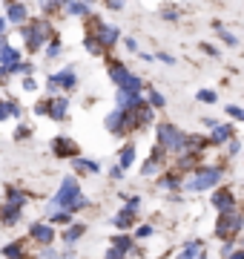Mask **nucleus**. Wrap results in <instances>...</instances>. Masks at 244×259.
<instances>
[{"instance_id": "obj_1", "label": "nucleus", "mask_w": 244, "mask_h": 259, "mask_svg": "<svg viewBox=\"0 0 244 259\" xmlns=\"http://www.w3.org/2000/svg\"><path fill=\"white\" fill-rule=\"evenodd\" d=\"M92 207V202H89V196L81 190V179H75L72 173H66L60 182H57V190L55 196L49 199V204L43 207L46 213H55V210H66L72 213V216H78V213H84Z\"/></svg>"}, {"instance_id": "obj_2", "label": "nucleus", "mask_w": 244, "mask_h": 259, "mask_svg": "<svg viewBox=\"0 0 244 259\" xmlns=\"http://www.w3.org/2000/svg\"><path fill=\"white\" fill-rule=\"evenodd\" d=\"M227 179V164H201L196 167L190 176H184V196H201V193H213L224 185Z\"/></svg>"}, {"instance_id": "obj_3", "label": "nucleus", "mask_w": 244, "mask_h": 259, "mask_svg": "<svg viewBox=\"0 0 244 259\" xmlns=\"http://www.w3.org/2000/svg\"><path fill=\"white\" fill-rule=\"evenodd\" d=\"M55 35H57L55 23L46 20V18H40V15H35L26 26L20 29V44H23V52H26V55H43L46 44Z\"/></svg>"}, {"instance_id": "obj_4", "label": "nucleus", "mask_w": 244, "mask_h": 259, "mask_svg": "<svg viewBox=\"0 0 244 259\" xmlns=\"http://www.w3.org/2000/svg\"><path fill=\"white\" fill-rule=\"evenodd\" d=\"M103 64H106V78L112 81L115 90H124V93H138V95L147 93V81H144V78L135 72L130 64H124L121 58L106 55V58H103Z\"/></svg>"}, {"instance_id": "obj_5", "label": "nucleus", "mask_w": 244, "mask_h": 259, "mask_svg": "<svg viewBox=\"0 0 244 259\" xmlns=\"http://www.w3.org/2000/svg\"><path fill=\"white\" fill-rule=\"evenodd\" d=\"M187 141H190V133L187 130H181L175 121L161 118L158 124H155V144H158L169 158L187 153Z\"/></svg>"}, {"instance_id": "obj_6", "label": "nucleus", "mask_w": 244, "mask_h": 259, "mask_svg": "<svg viewBox=\"0 0 244 259\" xmlns=\"http://www.w3.org/2000/svg\"><path fill=\"white\" fill-rule=\"evenodd\" d=\"M78 72H75V64H66L60 66V69H55V72L46 75V95L49 98H57V95H72L78 90Z\"/></svg>"}, {"instance_id": "obj_7", "label": "nucleus", "mask_w": 244, "mask_h": 259, "mask_svg": "<svg viewBox=\"0 0 244 259\" xmlns=\"http://www.w3.org/2000/svg\"><path fill=\"white\" fill-rule=\"evenodd\" d=\"M244 233V210H230V213H221L216 216V222H213V236L218 242H238Z\"/></svg>"}, {"instance_id": "obj_8", "label": "nucleus", "mask_w": 244, "mask_h": 259, "mask_svg": "<svg viewBox=\"0 0 244 259\" xmlns=\"http://www.w3.org/2000/svg\"><path fill=\"white\" fill-rule=\"evenodd\" d=\"M86 32H92L95 37H98V44L103 47V52L106 55H112L115 49L124 44V35H121V29L115 26V23H109V20H103L95 15L89 23H86Z\"/></svg>"}, {"instance_id": "obj_9", "label": "nucleus", "mask_w": 244, "mask_h": 259, "mask_svg": "<svg viewBox=\"0 0 244 259\" xmlns=\"http://www.w3.org/2000/svg\"><path fill=\"white\" fill-rule=\"evenodd\" d=\"M103 130H106L109 136H115V139L127 141V136H135V133H138L135 112H124V110H118V107H112V110L103 115Z\"/></svg>"}, {"instance_id": "obj_10", "label": "nucleus", "mask_w": 244, "mask_h": 259, "mask_svg": "<svg viewBox=\"0 0 244 259\" xmlns=\"http://www.w3.org/2000/svg\"><path fill=\"white\" fill-rule=\"evenodd\" d=\"M169 164H172V161H169L167 153H164L158 144H152L150 153H147V158L138 164V173H141V179H158Z\"/></svg>"}, {"instance_id": "obj_11", "label": "nucleus", "mask_w": 244, "mask_h": 259, "mask_svg": "<svg viewBox=\"0 0 244 259\" xmlns=\"http://www.w3.org/2000/svg\"><path fill=\"white\" fill-rule=\"evenodd\" d=\"M57 236H60L57 228H52L46 219H35V222H29V228H26V239L32 242V245H38V248H52Z\"/></svg>"}, {"instance_id": "obj_12", "label": "nucleus", "mask_w": 244, "mask_h": 259, "mask_svg": "<svg viewBox=\"0 0 244 259\" xmlns=\"http://www.w3.org/2000/svg\"><path fill=\"white\" fill-rule=\"evenodd\" d=\"M49 150H52V156H55L57 161H75V158H81V144H78L72 136H66V133L52 136Z\"/></svg>"}, {"instance_id": "obj_13", "label": "nucleus", "mask_w": 244, "mask_h": 259, "mask_svg": "<svg viewBox=\"0 0 244 259\" xmlns=\"http://www.w3.org/2000/svg\"><path fill=\"white\" fill-rule=\"evenodd\" d=\"M238 193H235V187L230 185H221L218 190H213L210 193V207L216 210V216H221V213H230V210H238Z\"/></svg>"}, {"instance_id": "obj_14", "label": "nucleus", "mask_w": 244, "mask_h": 259, "mask_svg": "<svg viewBox=\"0 0 244 259\" xmlns=\"http://www.w3.org/2000/svg\"><path fill=\"white\" fill-rule=\"evenodd\" d=\"M3 18H6V23H9V26L23 29L29 20H32V6H29V3H23V0H9V3L3 6Z\"/></svg>"}, {"instance_id": "obj_15", "label": "nucleus", "mask_w": 244, "mask_h": 259, "mask_svg": "<svg viewBox=\"0 0 244 259\" xmlns=\"http://www.w3.org/2000/svg\"><path fill=\"white\" fill-rule=\"evenodd\" d=\"M155 187H158L161 193H167V196H178V193H184V176H181L178 170L167 167V170L155 179Z\"/></svg>"}, {"instance_id": "obj_16", "label": "nucleus", "mask_w": 244, "mask_h": 259, "mask_svg": "<svg viewBox=\"0 0 244 259\" xmlns=\"http://www.w3.org/2000/svg\"><path fill=\"white\" fill-rule=\"evenodd\" d=\"M138 225H141V213H132V210H127V207H118V210L112 213L115 233H132Z\"/></svg>"}, {"instance_id": "obj_17", "label": "nucleus", "mask_w": 244, "mask_h": 259, "mask_svg": "<svg viewBox=\"0 0 244 259\" xmlns=\"http://www.w3.org/2000/svg\"><path fill=\"white\" fill-rule=\"evenodd\" d=\"M64 15L72 20H89L95 18V3H89V0H66L64 3Z\"/></svg>"}, {"instance_id": "obj_18", "label": "nucleus", "mask_w": 244, "mask_h": 259, "mask_svg": "<svg viewBox=\"0 0 244 259\" xmlns=\"http://www.w3.org/2000/svg\"><path fill=\"white\" fill-rule=\"evenodd\" d=\"M115 164L121 167L124 173H130L132 167L138 164V144H135L132 139H127L121 147H118V153H115Z\"/></svg>"}, {"instance_id": "obj_19", "label": "nucleus", "mask_w": 244, "mask_h": 259, "mask_svg": "<svg viewBox=\"0 0 244 259\" xmlns=\"http://www.w3.org/2000/svg\"><path fill=\"white\" fill-rule=\"evenodd\" d=\"M207 136H210V147L213 150H224L227 144L235 139V124L233 121H221V124H218L213 133H207Z\"/></svg>"}, {"instance_id": "obj_20", "label": "nucleus", "mask_w": 244, "mask_h": 259, "mask_svg": "<svg viewBox=\"0 0 244 259\" xmlns=\"http://www.w3.org/2000/svg\"><path fill=\"white\" fill-rule=\"evenodd\" d=\"M32 242L23 236V239H9L6 245H0V259H32V250H29Z\"/></svg>"}, {"instance_id": "obj_21", "label": "nucleus", "mask_w": 244, "mask_h": 259, "mask_svg": "<svg viewBox=\"0 0 244 259\" xmlns=\"http://www.w3.org/2000/svg\"><path fill=\"white\" fill-rule=\"evenodd\" d=\"M204 158H207V156H201V153H193V150H187V153H181V156L172 158V164H169V167H172V170H178L181 176H190L196 167L204 164Z\"/></svg>"}, {"instance_id": "obj_22", "label": "nucleus", "mask_w": 244, "mask_h": 259, "mask_svg": "<svg viewBox=\"0 0 244 259\" xmlns=\"http://www.w3.org/2000/svg\"><path fill=\"white\" fill-rule=\"evenodd\" d=\"M86 233H89V225H86L84 219H75L69 228L60 231V245H64V248H78V242L84 239Z\"/></svg>"}, {"instance_id": "obj_23", "label": "nucleus", "mask_w": 244, "mask_h": 259, "mask_svg": "<svg viewBox=\"0 0 244 259\" xmlns=\"http://www.w3.org/2000/svg\"><path fill=\"white\" fill-rule=\"evenodd\" d=\"M3 202L6 204H15V207H20V210H26V204L32 202V193H29L26 187L20 185H3Z\"/></svg>"}, {"instance_id": "obj_24", "label": "nucleus", "mask_w": 244, "mask_h": 259, "mask_svg": "<svg viewBox=\"0 0 244 259\" xmlns=\"http://www.w3.org/2000/svg\"><path fill=\"white\" fill-rule=\"evenodd\" d=\"M72 164V176L75 179H86V176H98L103 167H101V161L98 158H89V156H81V158H75V161H69Z\"/></svg>"}, {"instance_id": "obj_25", "label": "nucleus", "mask_w": 244, "mask_h": 259, "mask_svg": "<svg viewBox=\"0 0 244 259\" xmlns=\"http://www.w3.org/2000/svg\"><path fill=\"white\" fill-rule=\"evenodd\" d=\"M147 104V98L138 93H124V90H115V107L124 112H138Z\"/></svg>"}, {"instance_id": "obj_26", "label": "nucleus", "mask_w": 244, "mask_h": 259, "mask_svg": "<svg viewBox=\"0 0 244 259\" xmlns=\"http://www.w3.org/2000/svg\"><path fill=\"white\" fill-rule=\"evenodd\" d=\"M23 121V104L18 98H12V95H3L0 98V124L3 121Z\"/></svg>"}, {"instance_id": "obj_27", "label": "nucleus", "mask_w": 244, "mask_h": 259, "mask_svg": "<svg viewBox=\"0 0 244 259\" xmlns=\"http://www.w3.org/2000/svg\"><path fill=\"white\" fill-rule=\"evenodd\" d=\"M23 219H26V210H20L15 204L0 202V228H18Z\"/></svg>"}, {"instance_id": "obj_28", "label": "nucleus", "mask_w": 244, "mask_h": 259, "mask_svg": "<svg viewBox=\"0 0 244 259\" xmlns=\"http://www.w3.org/2000/svg\"><path fill=\"white\" fill-rule=\"evenodd\" d=\"M69 110H72L69 95H57V98H52V112H49V118L57 121V124H66V121H69Z\"/></svg>"}, {"instance_id": "obj_29", "label": "nucleus", "mask_w": 244, "mask_h": 259, "mask_svg": "<svg viewBox=\"0 0 244 259\" xmlns=\"http://www.w3.org/2000/svg\"><path fill=\"white\" fill-rule=\"evenodd\" d=\"M204 248H207V245H204V239H201V236H190V239L178 248L175 259H198V253H201Z\"/></svg>"}, {"instance_id": "obj_30", "label": "nucleus", "mask_w": 244, "mask_h": 259, "mask_svg": "<svg viewBox=\"0 0 244 259\" xmlns=\"http://www.w3.org/2000/svg\"><path fill=\"white\" fill-rule=\"evenodd\" d=\"M109 245L118 248L121 253H127L130 259H132V253H135V248H138V242H135L132 233H112V236H109Z\"/></svg>"}, {"instance_id": "obj_31", "label": "nucleus", "mask_w": 244, "mask_h": 259, "mask_svg": "<svg viewBox=\"0 0 244 259\" xmlns=\"http://www.w3.org/2000/svg\"><path fill=\"white\" fill-rule=\"evenodd\" d=\"M210 26H213V32L218 35V40H221L224 47H230V49L238 47V35H235L233 29H227V26H224V20H213Z\"/></svg>"}, {"instance_id": "obj_32", "label": "nucleus", "mask_w": 244, "mask_h": 259, "mask_svg": "<svg viewBox=\"0 0 244 259\" xmlns=\"http://www.w3.org/2000/svg\"><path fill=\"white\" fill-rule=\"evenodd\" d=\"M23 61H26L23 58V47H18V44H9V47L0 52V66H18Z\"/></svg>"}, {"instance_id": "obj_33", "label": "nucleus", "mask_w": 244, "mask_h": 259, "mask_svg": "<svg viewBox=\"0 0 244 259\" xmlns=\"http://www.w3.org/2000/svg\"><path fill=\"white\" fill-rule=\"evenodd\" d=\"M64 3H66V0H40V3H38L40 18L55 20L57 15H64Z\"/></svg>"}, {"instance_id": "obj_34", "label": "nucleus", "mask_w": 244, "mask_h": 259, "mask_svg": "<svg viewBox=\"0 0 244 259\" xmlns=\"http://www.w3.org/2000/svg\"><path fill=\"white\" fill-rule=\"evenodd\" d=\"M144 98H147V104H150L155 112H164V110H167V95L161 93V90H155V87H147Z\"/></svg>"}, {"instance_id": "obj_35", "label": "nucleus", "mask_w": 244, "mask_h": 259, "mask_svg": "<svg viewBox=\"0 0 244 259\" xmlns=\"http://www.w3.org/2000/svg\"><path fill=\"white\" fill-rule=\"evenodd\" d=\"M46 222L52 225V228H69V225L75 222V216L72 213H66V210H55V213H46Z\"/></svg>"}, {"instance_id": "obj_36", "label": "nucleus", "mask_w": 244, "mask_h": 259, "mask_svg": "<svg viewBox=\"0 0 244 259\" xmlns=\"http://www.w3.org/2000/svg\"><path fill=\"white\" fill-rule=\"evenodd\" d=\"M60 55H64V37H60V32H57V35L46 44V49H43V58H46V61H57Z\"/></svg>"}, {"instance_id": "obj_37", "label": "nucleus", "mask_w": 244, "mask_h": 259, "mask_svg": "<svg viewBox=\"0 0 244 259\" xmlns=\"http://www.w3.org/2000/svg\"><path fill=\"white\" fill-rule=\"evenodd\" d=\"M155 233H158L155 222H141L138 228H135V231H132V236H135V242H138V245H144V242H147V239H152Z\"/></svg>"}, {"instance_id": "obj_38", "label": "nucleus", "mask_w": 244, "mask_h": 259, "mask_svg": "<svg viewBox=\"0 0 244 259\" xmlns=\"http://www.w3.org/2000/svg\"><path fill=\"white\" fill-rule=\"evenodd\" d=\"M181 12H184V6H178V3H164L161 6V20L164 23H178Z\"/></svg>"}, {"instance_id": "obj_39", "label": "nucleus", "mask_w": 244, "mask_h": 259, "mask_svg": "<svg viewBox=\"0 0 244 259\" xmlns=\"http://www.w3.org/2000/svg\"><path fill=\"white\" fill-rule=\"evenodd\" d=\"M35 136V127L29 124V121H18V127L12 130V141H18V144H23V141H29Z\"/></svg>"}, {"instance_id": "obj_40", "label": "nucleus", "mask_w": 244, "mask_h": 259, "mask_svg": "<svg viewBox=\"0 0 244 259\" xmlns=\"http://www.w3.org/2000/svg\"><path fill=\"white\" fill-rule=\"evenodd\" d=\"M84 49L89 52L92 58H106V52H103V47L98 44V37L92 35V32H84Z\"/></svg>"}, {"instance_id": "obj_41", "label": "nucleus", "mask_w": 244, "mask_h": 259, "mask_svg": "<svg viewBox=\"0 0 244 259\" xmlns=\"http://www.w3.org/2000/svg\"><path fill=\"white\" fill-rule=\"evenodd\" d=\"M32 115H35V118H49V112H52V98H49V95H43V98H38V101L32 104Z\"/></svg>"}, {"instance_id": "obj_42", "label": "nucleus", "mask_w": 244, "mask_h": 259, "mask_svg": "<svg viewBox=\"0 0 244 259\" xmlns=\"http://www.w3.org/2000/svg\"><path fill=\"white\" fill-rule=\"evenodd\" d=\"M196 101H198V104H204V107H213V104H218V90L201 87V90H196Z\"/></svg>"}, {"instance_id": "obj_43", "label": "nucleus", "mask_w": 244, "mask_h": 259, "mask_svg": "<svg viewBox=\"0 0 244 259\" xmlns=\"http://www.w3.org/2000/svg\"><path fill=\"white\" fill-rule=\"evenodd\" d=\"M121 207H127V210H132V213H141V204H144V199L138 193H121Z\"/></svg>"}, {"instance_id": "obj_44", "label": "nucleus", "mask_w": 244, "mask_h": 259, "mask_svg": "<svg viewBox=\"0 0 244 259\" xmlns=\"http://www.w3.org/2000/svg\"><path fill=\"white\" fill-rule=\"evenodd\" d=\"M20 90L26 95H38L40 93V83H38V78L32 75V78H20Z\"/></svg>"}, {"instance_id": "obj_45", "label": "nucleus", "mask_w": 244, "mask_h": 259, "mask_svg": "<svg viewBox=\"0 0 244 259\" xmlns=\"http://www.w3.org/2000/svg\"><path fill=\"white\" fill-rule=\"evenodd\" d=\"M224 115H227L230 121H241V124H244V107H241V104H227V107H224Z\"/></svg>"}, {"instance_id": "obj_46", "label": "nucleus", "mask_w": 244, "mask_h": 259, "mask_svg": "<svg viewBox=\"0 0 244 259\" xmlns=\"http://www.w3.org/2000/svg\"><path fill=\"white\" fill-rule=\"evenodd\" d=\"M224 156H227V161H233V158L241 156V139H238V136H235V139L224 147Z\"/></svg>"}, {"instance_id": "obj_47", "label": "nucleus", "mask_w": 244, "mask_h": 259, "mask_svg": "<svg viewBox=\"0 0 244 259\" xmlns=\"http://www.w3.org/2000/svg\"><path fill=\"white\" fill-rule=\"evenodd\" d=\"M35 259H60V248H57V245L40 248V250H35Z\"/></svg>"}, {"instance_id": "obj_48", "label": "nucleus", "mask_w": 244, "mask_h": 259, "mask_svg": "<svg viewBox=\"0 0 244 259\" xmlns=\"http://www.w3.org/2000/svg\"><path fill=\"white\" fill-rule=\"evenodd\" d=\"M130 55H141V44H138V37H132V35H127L124 37V44H121Z\"/></svg>"}, {"instance_id": "obj_49", "label": "nucleus", "mask_w": 244, "mask_h": 259, "mask_svg": "<svg viewBox=\"0 0 244 259\" xmlns=\"http://www.w3.org/2000/svg\"><path fill=\"white\" fill-rule=\"evenodd\" d=\"M238 250V242H221V248H218V259H230Z\"/></svg>"}, {"instance_id": "obj_50", "label": "nucleus", "mask_w": 244, "mask_h": 259, "mask_svg": "<svg viewBox=\"0 0 244 259\" xmlns=\"http://www.w3.org/2000/svg\"><path fill=\"white\" fill-rule=\"evenodd\" d=\"M198 49H201V52H204L207 58H216V61L221 58V49H218V47H213L210 40H201V44H198Z\"/></svg>"}, {"instance_id": "obj_51", "label": "nucleus", "mask_w": 244, "mask_h": 259, "mask_svg": "<svg viewBox=\"0 0 244 259\" xmlns=\"http://www.w3.org/2000/svg\"><path fill=\"white\" fill-rule=\"evenodd\" d=\"M155 58H158V64H164V66H175L178 64V58L172 55V52H155Z\"/></svg>"}, {"instance_id": "obj_52", "label": "nucleus", "mask_w": 244, "mask_h": 259, "mask_svg": "<svg viewBox=\"0 0 244 259\" xmlns=\"http://www.w3.org/2000/svg\"><path fill=\"white\" fill-rule=\"evenodd\" d=\"M124 9H127V3H121V0H106L103 3V12H112V15H118Z\"/></svg>"}, {"instance_id": "obj_53", "label": "nucleus", "mask_w": 244, "mask_h": 259, "mask_svg": "<svg viewBox=\"0 0 244 259\" xmlns=\"http://www.w3.org/2000/svg\"><path fill=\"white\" fill-rule=\"evenodd\" d=\"M218 124H221V121H218L216 115H201V127H204L207 133H213V130L218 127Z\"/></svg>"}, {"instance_id": "obj_54", "label": "nucleus", "mask_w": 244, "mask_h": 259, "mask_svg": "<svg viewBox=\"0 0 244 259\" xmlns=\"http://www.w3.org/2000/svg\"><path fill=\"white\" fill-rule=\"evenodd\" d=\"M106 176H109V182H124V179H127V173H124L118 164H112L109 170H106Z\"/></svg>"}, {"instance_id": "obj_55", "label": "nucleus", "mask_w": 244, "mask_h": 259, "mask_svg": "<svg viewBox=\"0 0 244 259\" xmlns=\"http://www.w3.org/2000/svg\"><path fill=\"white\" fill-rule=\"evenodd\" d=\"M103 259H130L127 253H121L118 248H112V245H106V250H103Z\"/></svg>"}, {"instance_id": "obj_56", "label": "nucleus", "mask_w": 244, "mask_h": 259, "mask_svg": "<svg viewBox=\"0 0 244 259\" xmlns=\"http://www.w3.org/2000/svg\"><path fill=\"white\" fill-rule=\"evenodd\" d=\"M60 259H78V248H64L60 245Z\"/></svg>"}, {"instance_id": "obj_57", "label": "nucleus", "mask_w": 244, "mask_h": 259, "mask_svg": "<svg viewBox=\"0 0 244 259\" xmlns=\"http://www.w3.org/2000/svg\"><path fill=\"white\" fill-rule=\"evenodd\" d=\"M138 58H141V61H144V64H158V58H155V52H144V49H141V55H138Z\"/></svg>"}, {"instance_id": "obj_58", "label": "nucleus", "mask_w": 244, "mask_h": 259, "mask_svg": "<svg viewBox=\"0 0 244 259\" xmlns=\"http://www.w3.org/2000/svg\"><path fill=\"white\" fill-rule=\"evenodd\" d=\"M9 78H12V69L9 66H0V83H6Z\"/></svg>"}, {"instance_id": "obj_59", "label": "nucleus", "mask_w": 244, "mask_h": 259, "mask_svg": "<svg viewBox=\"0 0 244 259\" xmlns=\"http://www.w3.org/2000/svg\"><path fill=\"white\" fill-rule=\"evenodd\" d=\"M3 35H9V23H6V18L0 15V37H3Z\"/></svg>"}, {"instance_id": "obj_60", "label": "nucleus", "mask_w": 244, "mask_h": 259, "mask_svg": "<svg viewBox=\"0 0 244 259\" xmlns=\"http://www.w3.org/2000/svg\"><path fill=\"white\" fill-rule=\"evenodd\" d=\"M9 44H12V40H9V35H3V37H0V52H3V49L9 47Z\"/></svg>"}, {"instance_id": "obj_61", "label": "nucleus", "mask_w": 244, "mask_h": 259, "mask_svg": "<svg viewBox=\"0 0 244 259\" xmlns=\"http://www.w3.org/2000/svg\"><path fill=\"white\" fill-rule=\"evenodd\" d=\"M230 259H244V248H238V250H235V253H233Z\"/></svg>"}, {"instance_id": "obj_62", "label": "nucleus", "mask_w": 244, "mask_h": 259, "mask_svg": "<svg viewBox=\"0 0 244 259\" xmlns=\"http://www.w3.org/2000/svg\"><path fill=\"white\" fill-rule=\"evenodd\" d=\"M198 259H210V253H207V248L201 250V253H198Z\"/></svg>"}]
</instances>
